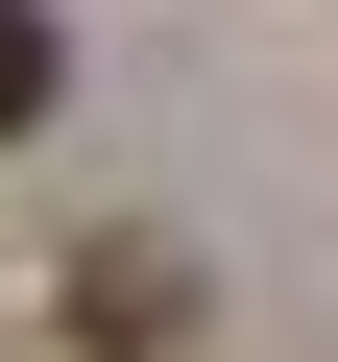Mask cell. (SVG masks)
Listing matches in <instances>:
<instances>
[{
	"instance_id": "cell-1",
	"label": "cell",
	"mask_w": 338,
	"mask_h": 362,
	"mask_svg": "<svg viewBox=\"0 0 338 362\" xmlns=\"http://www.w3.org/2000/svg\"><path fill=\"white\" fill-rule=\"evenodd\" d=\"M73 338H194V266H169V242H97L73 266Z\"/></svg>"
},
{
	"instance_id": "cell-2",
	"label": "cell",
	"mask_w": 338,
	"mask_h": 362,
	"mask_svg": "<svg viewBox=\"0 0 338 362\" xmlns=\"http://www.w3.org/2000/svg\"><path fill=\"white\" fill-rule=\"evenodd\" d=\"M49 73H73V49H49V0H0V145L49 121Z\"/></svg>"
}]
</instances>
